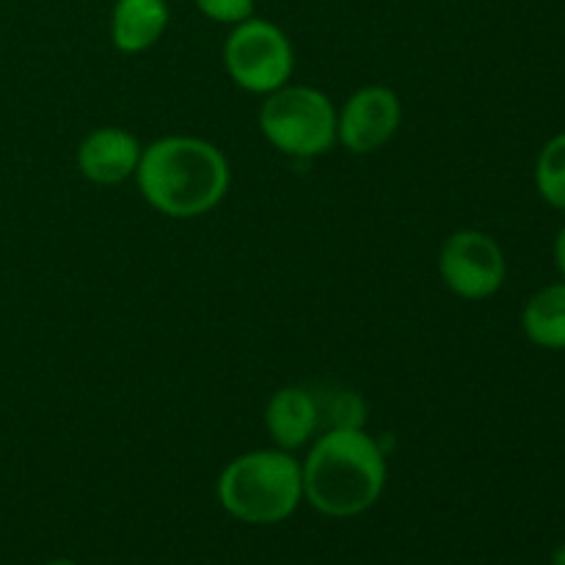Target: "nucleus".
Returning <instances> with one entry per match:
<instances>
[{"label": "nucleus", "mask_w": 565, "mask_h": 565, "mask_svg": "<svg viewBox=\"0 0 565 565\" xmlns=\"http://www.w3.org/2000/svg\"><path fill=\"white\" fill-rule=\"evenodd\" d=\"M292 44L276 22L263 17L232 25L224 42V66L237 88L248 94H274L292 75Z\"/></svg>", "instance_id": "obj_5"}, {"label": "nucleus", "mask_w": 565, "mask_h": 565, "mask_svg": "<svg viewBox=\"0 0 565 565\" xmlns=\"http://www.w3.org/2000/svg\"><path fill=\"white\" fill-rule=\"evenodd\" d=\"M535 188L552 207L565 210V132L544 143L535 160Z\"/></svg>", "instance_id": "obj_12"}, {"label": "nucleus", "mask_w": 565, "mask_h": 565, "mask_svg": "<svg viewBox=\"0 0 565 565\" xmlns=\"http://www.w3.org/2000/svg\"><path fill=\"white\" fill-rule=\"evenodd\" d=\"M138 191L169 218H196L230 191V163L215 143L193 136L158 138L141 152Z\"/></svg>", "instance_id": "obj_1"}, {"label": "nucleus", "mask_w": 565, "mask_h": 565, "mask_svg": "<svg viewBox=\"0 0 565 565\" xmlns=\"http://www.w3.org/2000/svg\"><path fill=\"white\" fill-rule=\"evenodd\" d=\"M555 265H557V270H561V276L565 281V226L561 232H557V237H555Z\"/></svg>", "instance_id": "obj_14"}, {"label": "nucleus", "mask_w": 565, "mask_h": 565, "mask_svg": "<svg viewBox=\"0 0 565 565\" xmlns=\"http://www.w3.org/2000/svg\"><path fill=\"white\" fill-rule=\"evenodd\" d=\"M303 500L329 519H353L379 502L386 486V456L364 428H329L309 450Z\"/></svg>", "instance_id": "obj_2"}, {"label": "nucleus", "mask_w": 565, "mask_h": 565, "mask_svg": "<svg viewBox=\"0 0 565 565\" xmlns=\"http://www.w3.org/2000/svg\"><path fill=\"white\" fill-rule=\"evenodd\" d=\"M141 143L121 127H97L77 147V171L97 185H119L136 177Z\"/></svg>", "instance_id": "obj_8"}, {"label": "nucleus", "mask_w": 565, "mask_h": 565, "mask_svg": "<svg viewBox=\"0 0 565 565\" xmlns=\"http://www.w3.org/2000/svg\"><path fill=\"white\" fill-rule=\"evenodd\" d=\"M303 500L301 461L287 450H254L237 456L218 478V502L243 524H279Z\"/></svg>", "instance_id": "obj_3"}, {"label": "nucleus", "mask_w": 565, "mask_h": 565, "mask_svg": "<svg viewBox=\"0 0 565 565\" xmlns=\"http://www.w3.org/2000/svg\"><path fill=\"white\" fill-rule=\"evenodd\" d=\"M320 425V408L312 392L303 386H281L265 406V428L279 450H298L315 436Z\"/></svg>", "instance_id": "obj_9"}, {"label": "nucleus", "mask_w": 565, "mask_h": 565, "mask_svg": "<svg viewBox=\"0 0 565 565\" xmlns=\"http://www.w3.org/2000/svg\"><path fill=\"white\" fill-rule=\"evenodd\" d=\"M401 97L390 86H364L337 114V141L353 154H373L401 127Z\"/></svg>", "instance_id": "obj_7"}, {"label": "nucleus", "mask_w": 565, "mask_h": 565, "mask_svg": "<svg viewBox=\"0 0 565 565\" xmlns=\"http://www.w3.org/2000/svg\"><path fill=\"white\" fill-rule=\"evenodd\" d=\"M439 274L458 298L483 301L505 285L508 263L494 237L480 230H458L441 243Z\"/></svg>", "instance_id": "obj_6"}, {"label": "nucleus", "mask_w": 565, "mask_h": 565, "mask_svg": "<svg viewBox=\"0 0 565 565\" xmlns=\"http://www.w3.org/2000/svg\"><path fill=\"white\" fill-rule=\"evenodd\" d=\"M193 6L218 25H237L254 17V0H193Z\"/></svg>", "instance_id": "obj_13"}, {"label": "nucleus", "mask_w": 565, "mask_h": 565, "mask_svg": "<svg viewBox=\"0 0 565 565\" xmlns=\"http://www.w3.org/2000/svg\"><path fill=\"white\" fill-rule=\"evenodd\" d=\"M552 565H565V544H561L552 552Z\"/></svg>", "instance_id": "obj_15"}, {"label": "nucleus", "mask_w": 565, "mask_h": 565, "mask_svg": "<svg viewBox=\"0 0 565 565\" xmlns=\"http://www.w3.org/2000/svg\"><path fill=\"white\" fill-rule=\"evenodd\" d=\"M47 565H75V563H70V561H53V563H47Z\"/></svg>", "instance_id": "obj_16"}, {"label": "nucleus", "mask_w": 565, "mask_h": 565, "mask_svg": "<svg viewBox=\"0 0 565 565\" xmlns=\"http://www.w3.org/2000/svg\"><path fill=\"white\" fill-rule=\"evenodd\" d=\"M169 20L166 0H116L110 11V39L121 53H143L160 42Z\"/></svg>", "instance_id": "obj_10"}, {"label": "nucleus", "mask_w": 565, "mask_h": 565, "mask_svg": "<svg viewBox=\"0 0 565 565\" xmlns=\"http://www.w3.org/2000/svg\"><path fill=\"white\" fill-rule=\"evenodd\" d=\"M259 130L281 154L318 158L337 143V110L320 88L281 86L259 108Z\"/></svg>", "instance_id": "obj_4"}, {"label": "nucleus", "mask_w": 565, "mask_h": 565, "mask_svg": "<svg viewBox=\"0 0 565 565\" xmlns=\"http://www.w3.org/2000/svg\"><path fill=\"white\" fill-rule=\"evenodd\" d=\"M522 329L533 345L544 351H565V281L541 287L524 303Z\"/></svg>", "instance_id": "obj_11"}]
</instances>
